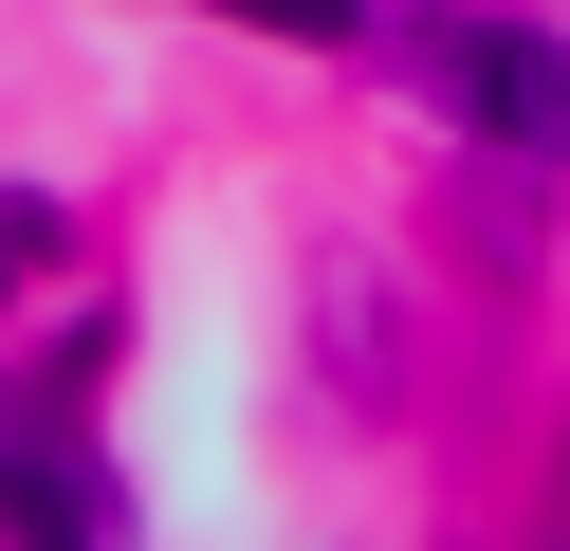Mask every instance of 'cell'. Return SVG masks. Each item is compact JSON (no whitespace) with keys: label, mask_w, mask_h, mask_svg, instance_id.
<instances>
[{"label":"cell","mask_w":570,"mask_h":551,"mask_svg":"<svg viewBox=\"0 0 570 551\" xmlns=\"http://www.w3.org/2000/svg\"><path fill=\"white\" fill-rule=\"evenodd\" d=\"M368 56L405 73L423 110H460L497 166H570V56L552 37H515V19H386Z\"/></svg>","instance_id":"1"},{"label":"cell","mask_w":570,"mask_h":551,"mask_svg":"<svg viewBox=\"0 0 570 551\" xmlns=\"http://www.w3.org/2000/svg\"><path fill=\"white\" fill-rule=\"evenodd\" d=\"M203 19H258V37H313V56H368V0H203Z\"/></svg>","instance_id":"3"},{"label":"cell","mask_w":570,"mask_h":551,"mask_svg":"<svg viewBox=\"0 0 570 551\" xmlns=\"http://www.w3.org/2000/svg\"><path fill=\"white\" fill-rule=\"evenodd\" d=\"M0 276H19V239H0Z\"/></svg>","instance_id":"4"},{"label":"cell","mask_w":570,"mask_h":551,"mask_svg":"<svg viewBox=\"0 0 570 551\" xmlns=\"http://www.w3.org/2000/svg\"><path fill=\"white\" fill-rule=\"evenodd\" d=\"M92 350H111V331H75L38 386H0V533H129L111 460L75 441V386H92Z\"/></svg>","instance_id":"2"}]
</instances>
